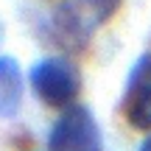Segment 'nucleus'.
I'll return each instance as SVG.
<instances>
[{
    "label": "nucleus",
    "instance_id": "1",
    "mask_svg": "<svg viewBox=\"0 0 151 151\" xmlns=\"http://www.w3.org/2000/svg\"><path fill=\"white\" fill-rule=\"evenodd\" d=\"M31 90L45 106H73L81 92L78 65L67 56H48L31 67Z\"/></svg>",
    "mask_w": 151,
    "mask_h": 151
},
{
    "label": "nucleus",
    "instance_id": "2",
    "mask_svg": "<svg viewBox=\"0 0 151 151\" xmlns=\"http://www.w3.org/2000/svg\"><path fill=\"white\" fill-rule=\"evenodd\" d=\"M50 151H104L95 115L81 104H73L59 115L48 137Z\"/></svg>",
    "mask_w": 151,
    "mask_h": 151
},
{
    "label": "nucleus",
    "instance_id": "3",
    "mask_svg": "<svg viewBox=\"0 0 151 151\" xmlns=\"http://www.w3.org/2000/svg\"><path fill=\"white\" fill-rule=\"evenodd\" d=\"M118 6L120 0H70L56 11V25L70 39H87L98 25H104L118 11Z\"/></svg>",
    "mask_w": 151,
    "mask_h": 151
},
{
    "label": "nucleus",
    "instance_id": "4",
    "mask_svg": "<svg viewBox=\"0 0 151 151\" xmlns=\"http://www.w3.org/2000/svg\"><path fill=\"white\" fill-rule=\"evenodd\" d=\"M123 115L132 129H151V53H143L129 73L123 92Z\"/></svg>",
    "mask_w": 151,
    "mask_h": 151
},
{
    "label": "nucleus",
    "instance_id": "5",
    "mask_svg": "<svg viewBox=\"0 0 151 151\" xmlns=\"http://www.w3.org/2000/svg\"><path fill=\"white\" fill-rule=\"evenodd\" d=\"M25 78L14 56H0V118H14L22 106Z\"/></svg>",
    "mask_w": 151,
    "mask_h": 151
},
{
    "label": "nucleus",
    "instance_id": "6",
    "mask_svg": "<svg viewBox=\"0 0 151 151\" xmlns=\"http://www.w3.org/2000/svg\"><path fill=\"white\" fill-rule=\"evenodd\" d=\"M137 151H151V134L146 137V140H143L140 143V148H137Z\"/></svg>",
    "mask_w": 151,
    "mask_h": 151
}]
</instances>
